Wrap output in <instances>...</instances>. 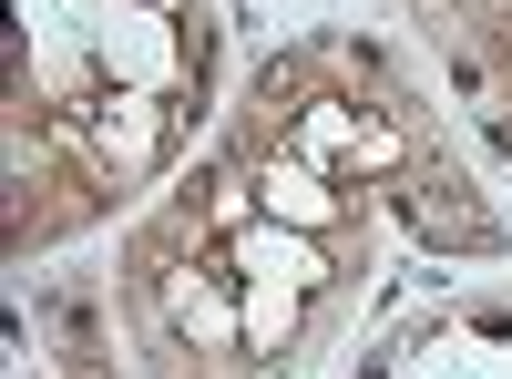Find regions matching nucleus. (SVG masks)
<instances>
[{
  "label": "nucleus",
  "instance_id": "1",
  "mask_svg": "<svg viewBox=\"0 0 512 379\" xmlns=\"http://www.w3.org/2000/svg\"><path fill=\"white\" fill-rule=\"evenodd\" d=\"M93 52H103V72L123 82V93H164V82L185 72V52H175V41H164V21H144V11H103Z\"/></svg>",
  "mask_w": 512,
  "mask_h": 379
},
{
  "label": "nucleus",
  "instance_id": "2",
  "mask_svg": "<svg viewBox=\"0 0 512 379\" xmlns=\"http://www.w3.org/2000/svg\"><path fill=\"white\" fill-rule=\"evenodd\" d=\"M164 134H175V113H164L154 93H123L113 82V93L93 103V154L113 164V175H144V164L164 154Z\"/></svg>",
  "mask_w": 512,
  "mask_h": 379
},
{
  "label": "nucleus",
  "instance_id": "3",
  "mask_svg": "<svg viewBox=\"0 0 512 379\" xmlns=\"http://www.w3.org/2000/svg\"><path fill=\"white\" fill-rule=\"evenodd\" d=\"M236 277H277V287H318L328 257H318V236L308 226H277V216H246L236 226Z\"/></svg>",
  "mask_w": 512,
  "mask_h": 379
},
{
  "label": "nucleus",
  "instance_id": "4",
  "mask_svg": "<svg viewBox=\"0 0 512 379\" xmlns=\"http://www.w3.org/2000/svg\"><path fill=\"white\" fill-rule=\"evenodd\" d=\"M256 216H277V226H308V236H318V226L338 216V195H328V175H318L308 154H277L267 175H256Z\"/></svg>",
  "mask_w": 512,
  "mask_h": 379
},
{
  "label": "nucleus",
  "instance_id": "5",
  "mask_svg": "<svg viewBox=\"0 0 512 379\" xmlns=\"http://www.w3.org/2000/svg\"><path fill=\"white\" fill-rule=\"evenodd\" d=\"M297 308H308V287H277V277H246V287H236V339L277 359V349L297 339Z\"/></svg>",
  "mask_w": 512,
  "mask_h": 379
},
{
  "label": "nucleus",
  "instance_id": "6",
  "mask_svg": "<svg viewBox=\"0 0 512 379\" xmlns=\"http://www.w3.org/2000/svg\"><path fill=\"white\" fill-rule=\"evenodd\" d=\"M297 154L328 175V164H359L369 134H359V113H349V103H308V113H297Z\"/></svg>",
  "mask_w": 512,
  "mask_h": 379
},
{
  "label": "nucleus",
  "instance_id": "7",
  "mask_svg": "<svg viewBox=\"0 0 512 379\" xmlns=\"http://www.w3.org/2000/svg\"><path fill=\"white\" fill-rule=\"evenodd\" d=\"M175 328H185L195 349H216V339H236V298H226L216 277H175Z\"/></svg>",
  "mask_w": 512,
  "mask_h": 379
},
{
  "label": "nucleus",
  "instance_id": "8",
  "mask_svg": "<svg viewBox=\"0 0 512 379\" xmlns=\"http://www.w3.org/2000/svg\"><path fill=\"white\" fill-rule=\"evenodd\" d=\"M482 11H492V0H482Z\"/></svg>",
  "mask_w": 512,
  "mask_h": 379
}]
</instances>
